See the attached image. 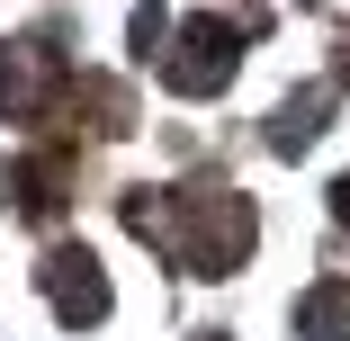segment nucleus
Segmentation results:
<instances>
[{
	"instance_id": "f257e3e1",
	"label": "nucleus",
	"mask_w": 350,
	"mask_h": 341,
	"mask_svg": "<svg viewBox=\"0 0 350 341\" xmlns=\"http://www.w3.org/2000/svg\"><path fill=\"white\" fill-rule=\"evenodd\" d=\"M45 269H54L45 288H54L63 323H99V314H108V279H99V260H90V251H54Z\"/></svg>"
},
{
	"instance_id": "f03ea898",
	"label": "nucleus",
	"mask_w": 350,
	"mask_h": 341,
	"mask_svg": "<svg viewBox=\"0 0 350 341\" xmlns=\"http://www.w3.org/2000/svg\"><path fill=\"white\" fill-rule=\"evenodd\" d=\"M225 72H234V36H225L216 18H198L189 45H180V63H171V81H180V90H216Z\"/></svg>"
},
{
	"instance_id": "7ed1b4c3",
	"label": "nucleus",
	"mask_w": 350,
	"mask_h": 341,
	"mask_svg": "<svg viewBox=\"0 0 350 341\" xmlns=\"http://www.w3.org/2000/svg\"><path fill=\"white\" fill-rule=\"evenodd\" d=\"M297 323H306V341H350V279H323L297 305Z\"/></svg>"
}]
</instances>
